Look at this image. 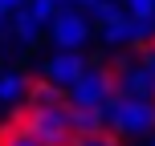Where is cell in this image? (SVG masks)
<instances>
[{
	"instance_id": "15",
	"label": "cell",
	"mask_w": 155,
	"mask_h": 146,
	"mask_svg": "<svg viewBox=\"0 0 155 146\" xmlns=\"http://www.w3.org/2000/svg\"><path fill=\"white\" fill-rule=\"evenodd\" d=\"M74 146H118V142L110 138V130H106V134H94V138H74Z\"/></svg>"
},
{
	"instance_id": "20",
	"label": "cell",
	"mask_w": 155,
	"mask_h": 146,
	"mask_svg": "<svg viewBox=\"0 0 155 146\" xmlns=\"http://www.w3.org/2000/svg\"><path fill=\"white\" fill-rule=\"evenodd\" d=\"M4 16H8V12H4V8H0V29H4Z\"/></svg>"
},
{
	"instance_id": "3",
	"label": "cell",
	"mask_w": 155,
	"mask_h": 146,
	"mask_svg": "<svg viewBox=\"0 0 155 146\" xmlns=\"http://www.w3.org/2000/svg\"><path fill=\"white\" fill-rule=\"evenodd\" d=\"M110 93H114V69H106L102 61H90V65H86V73L70 85V106L102 110Z\"/></svg>"
},
{
	"instance_id": "12",
	"label": "cell",
	"mask_w": 155,
	"mask_h": 146,
	"mask_svg": "<svg viewBox=\"0 0 155 146\" xmlns=\"http://www.w3.org/2000/svg\"><path fill=\"white\" fill-rule=\"evenodd\" d=\"M123 12H127V8H123V0H98V4L90 8V20L102 29V24H110L114 16H123Z\"/></svg>"
},
{
	"instance_id": "2",
	"label": "cell",
	"mask_w": 155,
	"mask_h": 146,
	"mask_svg": "<svg viewBox=\"0 0 155 146\" xmlns=\"http://www.w3.org/2000/svg\"><path fill=\"white\" fill-rule=\"evenodd\" d=\"M29 138H37L41 146H70L74 142V126H70V106H57V110H29L21 126Z\"/></svg>"
},
{
	"instance_id": "8",
	"label": "cell",
	"mask_w": 155,
	"mask_h": 146,
	"mask_svg": "<svg viewBox=\"0 0 155 146\" xmlns=\"http://www.w3.org/2000/svg\"><path fill=\"white\" fill-rule=\"evenodd\" d=\"M70 126H74V138H94V134H106L102 110H86V106H70Z\"/></svg>"
},
{
	"instance_id": "6",
	"label": "cell",
	"mask_w": 155,
	"mask_h": 146,
	"mask_svg": "<svg viewBox=\"0 0 155 146\" xmlns=\"http://www.w3.org/2000/svg\"><path fill=\"white\" fill-rule=\"evenodd\" d=\"M86 65H90V61H82L78 53H65V49H61L57 57H49V61H45V69H41V73H45V81H53V85H61V89H70L78 77L86 73Z\"/></svg>"
},
{
	"instance_id": "13",
	"label": "cell",
	"mask_w": 155,
	"mask_h": 146,
	"mask_svg": "<svg viewBox=\"0 0 155 146\" xmlns=\"http://www.w3.org/2000/svg\"><path fill=\"white\" fill-rule=\"evenodd\" d=\"M25 8H29V12L37 16L41 24H53V16L61 12L65 4H61V0H29V4H25Z\"/></svg>"
},
{
	"instance_id": "16",
	"label": "cell",
	"mask_w": 155,
	"mask_h": 146,
	"mask_svg": "<svg viewBox=\"0 0 155 146\" xmlns=\"http://www.w3.org/2000/svg\"><path fill=\"white\" fill-rule=\"evenodd\" d=\"M139 61H143V69L151 73V81H155V45H147V49H139Z\"/></svg>"
},
{
	"instance_id": "14",
	"label": "cell",
	"mask_w": 155,
	"mask_h": 146,
	"mask_svg": "<svg viewBox=\"0 0 155 146\" xmlns=\"http://www.w3.org/2000/svg\"><path fill=\"white\" fill-rule=\"evenodd\" d=\"M147 45H155V16L135 20V49H147Z\"/></svg>"
},
{
	"instance_id": "17",
	"label": "cell",
	"mask_w": 155,
	"mask_h": 146,
	"mask_svg": "<svg viewBox=\"0 0 155 146\" xmlns=\"http://www.w3.org/2000/svg\"><path fill=\"white\" fill-rule=\"evenodd\" d=\"M4 146H41V142H37V138H29L25 130H16V134H12V138H8Z\"/></svg>"
},
{
	"instance_id": "5",
	"label": "cell",
	"mask_w": 155,
	"mask_h": 146,
	"mask_svg": "<svg viewBox=\"0 0 155 146\" xmlns=\"http://www.w3.org/2000/svg\"><path fill=\"white\" fill-rule=\"evenodd\" d=\"M49 37H53L57 49L78 53V49L90 41V16L78 12V8H61V12L53 16V24H49Z\"/></svg>"
},
{
	"instance_id": "21",
	"label": "cell",
	"mask_w": 155,
	"mask_h": 146,
	"mask_svg": "<svg viewBox=\"0 0 155 146\" xmlns=\"http://www.w3.org/2000/svg\"><path fill=\"white\" fill-rule=\"evenodd\" d=\"M147 146H155V138H151V142H147Z\"/></svg>"
},
{
	"instance_id": "4",
	"label": "cell",
	"mask_w": 155,
	"mask_h": 146,
	"mask_svg": "<svg viewBox=\"0 0 155 146\" xmlns=\"http://www.w3.org/2000/svg\"><path fill=\"white\" fill-rule=\"evenodd\" d=\"M114 93L123 98H139V101H155V81L143 69L139 57H118L114 61Z\"/></svg>"
},
{
	"instance_id": "7",
	"label": "cell",
	"mask_w": 155,
	"mask_h": 146,
	"mask_svg": "<svg viewBox=\"0 0 155 146\" xmlns=\"http://www.w3.org/2000/svg\"><path fill=\"white\" fill-rule=\"evenodd\" d=\"M29 106L33 110L70 106V89H61V85H53V81H37V85H29Z\"/></svg>"
},
{
	"instance_id": "1",
	"label": "cell",
	"mask_w": 155,
	"mask_h": 146,
	"mask_svg": "<svg viewBox=\"0 0 155 146\" xmlns=\"http://www.w3.org/2000/svg\"><path fill=\"white\" fill-rule=\"evenodd\" d=\"M102 122H106L110 134H123V138H147V134H155V101H139V98L110 93L106 106H102Z\"/></svg>"
},
{
	"instance_id": "18",
	"label": "cell",
	"mask_w": 155,
	"mask_h": 146,
	"mask_svg": "<svg viewBox=\"0 0 155 146\" xmlns=\"http://www.w3.org/2000/svg\"><path fill=\"white\" fill-rule=\"evenodd\" d=\"M25 4H29V0H0V8H4V12H8V16H12V12H21V8H25Z\"/></svg>"
},
{
	"instance_id": "9",
	"label": "cell",
	"mask_w": 155,
	"mask_h": 146,
	"mask_svg": "<svg viewBox=\"0 0 155 146\" xmlns=\"http://www.w3.org/2000/svg\"><path fill=\"white\" fill-rule=\"evenodd\" d=\"M98 33H102L106 45H135V16L123 12V16H114L110 24H102Z\"/></svg>"
},
{
	"instance_id": "19",
	"label": "cell",
	"mask_w": 155,
	"mask_h": 146,
	"mask_svg": "<svg viewBox=\"0 0 155 146\" xmlns=\"http://www.w3.org/2000/svg\"><path fill=\"white\" fill-rule=\"evenodd\" d=\"M70 4H78V8H94L98 0H70Z\"/></svg>"
},
{
	"instance_id": "11",
	"label": "cell",
	"mask_w": 155,
	"mask_h": 146,
	"mask_svg": "<svg viewBox=\"0 0 155 146\" xmlns=\"http://www.w3.org/2000/svg\"><path fill=\"white\" fill-rule=\"evenodd\" d=\"M12 33H16V41L33 45V41L41 37V20L29 12V8H21V12H12Z\"/></svg>"
},
{
	"instance_id": "10",
	"label": "cell",
	"mask_w": 155,
	"mask_h": 146,
	"mask_svg": "<svg viewBox=\"0 0 155 146\" xmlns=\"http://www.w3.org/2000/svg\"><path fill=\"white\" fill-rule=\"evenodd\" d=\"M21 98H29V81L21 73H0V106H16Z\"/></svg>"
}]
</instances>
